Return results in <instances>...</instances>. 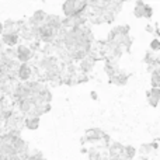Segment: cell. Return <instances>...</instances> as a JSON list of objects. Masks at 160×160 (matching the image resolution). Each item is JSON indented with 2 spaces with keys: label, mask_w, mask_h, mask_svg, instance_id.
I'll return each instance as SVG.
<instances>
[{
  "label": "cell",
  "mask_w": 160,
  "mask_h": 160,
  "mask_svg": "<svg viewBox=\"0 0 160 160\" xmlns=\"http://www.w3.org/2000/svg\"><path fill=\"white\" fill-rule=\"evenodd\" d=\"M62 10H63V14L66 18L73 16H78V2L75 0H69V2H65L62 4Z\"/></svg>",
  "instance_id": "obj_3"
},
{
  "label": "cell",
  "mask_w": 160,
  "mask_h": 160,
  "mask_svg": "<svg viewBox=\"0 0 160 160\" xmlns=\"http://www.w3.org/2000/svg\"><path fill=\"white\" fill-rule=\"evenodd\" d=\"M18 41V34H3V42L8 47H13Z\"/></svg>",
  "instance_id": "obj_9"
},
{
  "label": "cell",
  "mask_w": 160,
  "mask_h": 160,
  "mask_svg": "<svg viewBox=\"0 0 160 160\" xmlns=\"http://www.w3.org/2000/svg\"><path fill=\"white\" fill-rule=\"evenodd\" d=\"M150 82H152L153 88H160V66L156 68L152 72V79H150Z\"/></svg>",
  "instance_id": "obj_10"
},
{
  "label": "cell",
  "mask_w": 160,
  "mask_h": 160,
  "mask_svg": "<svg viewBox=\"0 0 160 160\" xmlns=\"http://www.w3.org/2000/svg\"><path fill=\"white\" fill-rule=\"evenodd\" d=\"M148 101H149V105L152 107H158V104L160 102V88H150L146 93Z\"/></svg>",
  "instance_id": "obj_5"
},
{
  "label": "cell",
  "mask_w": 160,
  "mask_h": 160,
  "mask_svg": "<svg viewBox=\"0 0 160 160\" xmlns=\"http://www.w3.org/2000/svg\"><path fill=\"white\" fill-rule=\"evenodd\" d=\"M150 51H160V41L159 39H153L152 42H150Z\"/></svg>",
  "instance_id": "obj_11"
},
{
  "label": "cell",
  "mask_w": 160,
  "mask_h": 160,
  "mask_svg": "<svg viewBox=\"0 0 160 160\" xmlns=\"http://www.w3.org/2000/svg\"><path fill=\"white\" fill-rule=\"evenodd\" d=\"M133 14H135V17H138V18H148L149 20V18H152V16H153V10L149 4H146V3L136 2Z\"/></svg>",
  "instance_id": "obj_1"
},
{
  "label": "cell",
  "mask_w": 160,
  "mask_h": 160,
  "mask_svg": "<svg viewBox=\"0 0 160 160\" xmlns=\"http://www.w3.org/2000/svg\"><path fill=\"white\" fill-rule=\"evenodd\" d=\"M128 79H129L128 73L122 72V70H118L112 78H110V83L111 84H115V86H124V84H127Z\"/></svg>",
  "instance_id": "obj_4"
},
{
  "label": "cell",
  "mask_w": 160,
  "mask_h": 160,
  "mask_svg": "<svg viewBox=\"0 0 160 160\" xmlns=\"http://www.w3.org/2000/svg\"><path fill=\"white\" fill-rule=\"evenodd\" d=\"M156 150H158V143H145L139 148L138 152H139V155L143 156L145 160H146L149 156H152V153L156 152Z\"/></svg>",
  "instance_id": "obj_6"
},
{
  "label": "cell",
  "mask_w": 160,
  "mask_h": 160,
  "mask_svg": "<svg viewBox=\"0 0 160 160\" xmlns=\"http://www.w3.org/2000/svg\"><path fill=\"white\" fill-rule=\"evenodd\" d=\"M32 55H34V52H32V49H31V47H28V45H20V47L17 48L16 56L22 63H27V62L32 58Z\"/></svg>",
  "instance_id": "obj_2"
},
{
  "label": "cell",
  "mask_w": 160,
  "mask_h": 160,
  "mask_svg": "<svg viewBox=\"0 0 160 160\" xmlns=\"http://www.w3.org/2000/svg\"><path fill=\"white\" fill-rule=\"evenodd\" d=\"M91 97H93V98H96V100H97V94H96V93H91Z\"/></svg>",
  "instance_id": "obj_12"
},
{
  "label": "cell",
  "mask_w": 160,
  "mask_h": 160,
  "mask_svg": "<svg viewBox=\"0 0 160 160\" xmlns=\"http://www.w3.org/2000/svg\"><path fill=\"white\" fill-rule=\"evenodd\" d=\"M24 125L28 129H37L39 127V118L38 117H27L24 119Z\"/></svg>",
  "instance_id": "obj_8"
},
{
  "label": "cell",
  "mask_w": 160,
  "mask_h": 160,
  "mask_svg": "<svg viewBox=\"0 0 160 160\" xmlns=\"http://www.w3.org/2000/svg\"><path fill=\"white\" fill-rule=\"evenodd\" d=\"M17 76H18V79H21L22 82H27V80L31 78V68L28 66L27 63H22L21 66L18 68V70H17Z\"/></svg>",
  "instance_id": "obj_7"
}]
</instances>
